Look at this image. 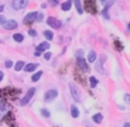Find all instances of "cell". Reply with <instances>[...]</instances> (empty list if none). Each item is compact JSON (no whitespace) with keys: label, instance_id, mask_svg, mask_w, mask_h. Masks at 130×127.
Wrapping results in <instances>:
<instances>
[{"label":"cell","instance_id":"obj_1","mask_svg":"<svg viewBox=\"0 0 130 127\" xmlns=\"http://www.w3.org/2000/svg\"><path fill=\"white\" fill-rule=\"evenodd\" d=\"M21 94L20 89H15V88H4L3 89V98H8V99L15 100L17 99V96Z\"/></svg>","mask_w":130,"mask_h":127},{"label":"cell","instance_id":"obj_2","mask_svg":"<svg viewBox=\"0 0 130 127\" xmlns=\"http://www.w3.org/2000/svg\"><path fill=\"white\" fill-rule=\"evenodd\" d=\"M83 7L86 12H89L90 14H97V4H96V0H84L83 1Z\"/></svg>","mask_w":130,"mask_h":127},{"label":"cell","instance_id":"obj_3","mask_svg":"<svg viewBox=\"0 0 130 127\" xmlns=\"http://www.w3.org/2000/svg\"><path fill=\"white\" fill-rule=\"evenodd\" d=\"M69 89H70L71 97L74 98V100H76V102H81V91H79V89L77 88L76 84H74L73 82L69 83Z\"/></svg>","mask_w":130,"mask_h":127},{"label":"cell","instance_id":"obj_4","mask_svg":"<svg viewBox=\"0 0 130 127\" xmlns=\"http://www.w3.org/2000/svg\"><path fill=\"white\" fill-rule=\"evenodd\" d=\"M4 120H5L6 124L9 127H19V125H17V122H16V119H15V116L12 111H9V112L5 116Z\"/></svg>","mask_w":130,"mask_h":127},{"label":"cell","instance_id":"obj_5","mask_svg":"<svg viewBox=\"0 0 130 127\" xmlns=\"http://www.w3.org/2000/svg\"><path fill=\"white\" fill-rule=\"evenodd\" d=\"M46 23L50 26V27L53 28V29H60V28L62 27V22L60 21V20L55 19L54 16H48L47 17Z\"/></svg>","mask_w":130,"mask_h":127},{"label":"cell","instance_id":"obj_6","mask_svg":"<svg viewBox=\"0 0 130 127\" xmlns=\"http://www.w3.org/2000/svg\"><path fill=\"white\" fill-rule=\"evenodd\" d=\"M29 0H13L12 1V7L15 10H20V9H24L28 6Z\"/></svg>","mask_w":130,"mask_h":127},{"label":"cell","instance_id":"obj_7","mask_svg":"<svg viewBox=\"0 0 130 127\" xmlns=\"http://www.w3.org/2000/svg\"><path fill=\"white\" fill-rule=\"evenodd\" d=\"M58 90L57 89H50V90H47L46 93L44 94V100L47 103L52 102L53 99H55V98L58 97Z\"/></svg>","mask_w":130,"mask_h":127},{"label":"cell","instance_id":"obj_8","mask_svg":"<svg viewBox=\"0 0 130 127\" xmlns=\"http://www.w3.org/2000/svg\"><path fill=\"white\" fill-rule=\"evenodd\" d=\"M38 14H39V13H37V12H30V13H28V14L25 15L24 20H23V23H24L25 26H31V23L37 20V16H38Z\"/></svg>","mask_w":130,"mask_h":127},{"label":"cell","instance_id":"obj_9","mask_svg":"<svg viewBox=\"0 0 130 127\" xmlns=\"http://www.w3.org/2000/svg\"><path fill=\"white\" fill-rule=\"evenodd\" d=\"M35 91H36V89L35 88H30L29 90H28V93L24 95V97L23 98H21V100H20V104L22 105V106H24V105H27L28 103L30 102V99L32 98V96L35 95Z\"/></svg>","mask_w":130,"mask_h":127},{"label":"cell","instance_id":"obj_10","mask_svg":"<svg viewBox=\"0 0 130 127\" xmlns=\"http://www.w3.org/2000/svg\"><path fill=\"white\" fill-rule=\"evenodd\" d=\"M74 80L76 81V82L81 83V84H83V86H85V84H86L85 75H84L82 72H79V71H75V72H74Z\"/></svg>","mask_w":130,"mask_h":127},{"label":"cell","instance_id":"obj_11","mask_svg":"<svg viewBox=\"0 0 130 127\" xmlns=\"http://www.w3.org/2000/svg\"><path fill=\"white\" fill-rule=\"evenodd\" d=\"M77 59V66L79 67V69H81L83 73H85V72H89V65L86 64V60L84 58H76Z\"/></svg>","mask_w":130,"mask_h":127},{"label":"cell","instance_id":"obj_12","mask_svg":"<svg viewBox=\"0 0 130 127\" xmlns=\"http://www.w3.org/2000/svg\"><path fill=\"white\" fill-rule=\"evenodd\" d=\"M8 112H9V109H8L7 104L5 102H0V120L4 119Z\"/></svg>","mask_w":130,"mask_h":127},{"label":"cell","instance_id":"obj_13","mask_svg":"<svg viewBox=\"0 0 130 127\" xmlns=\"http://www.w3.org/2000/svg\"><path fill=\"white\" fill-rule=\"evenodd\" d=\"M3 27L5 28L6 30H14L17 28V22L15 20H8V21H6V23Z\"/></svg>","mask_w":130,"mask_h":127},{"label":"cell","instance_id":"obj_14","mask_svg":"<svg viewBox=\"0 0 130 127\" xmlns=\"http://www.w3.org/2000/svg\"><path fill=\"white\" fill-rule=\"evenodd\" d=\"M113 3H114V0H110V1H108L107 4L105 5V8H104L103 10H101V15H104V17H105L106 20H108L109 19V15H108V9L110 8V6L113 5Z\"/></svg>","mask_w":130,"mask_h":127},{"label":"cell","instance_id":"obj_15","mask_svg":"<svg viewBox=\"0 0 130 127\" xmlns=\"http://www.w3.org/2000/svg\"><path fill=\"white\" fill-rule=\"evenodd\" d=\"M39 66V64H36V62H30V64H27L24 66V71L27 72V73H30V72H34L37 69V67Z\"/></svg>","mask_w":130,"mask_h":127},{"label":"cell","instance_id":"obj_16","mask_svg":"<svg viewBox=\"0 0 130 127\" xmlns=\"http://www.w3.org/2000/svg\"><path fill=\"white\" fill-rule=\"evenodd\" d=\"M50 43L48 42H42L39 45H37V51H39V52H44L46 51L47 49H50Z\"/></svg>","mask_w":130,"mask_h":127},{"label":"cell","instance_id":"obj_17","mask_svg":"<svg viewBox=\"0 0 130 127\" xmlns=\"http://www.w3.org/2000/svg\"><path fill=\"white\" fill-rule=\"evenodd\" d=\"M71 5H73V0H66L61 5V9L63 10V12H68V10H70Z\"/></svg>","mask_w":130,"mask_h":127},{"label":"cell","instance_id":"obj_18","mask_svg":"<svg viewBox=\"0 0 130 127\" xmlns=\"http://www.w3.org/2000/svg\"><path fill=\"white\" fill-rule=\"evenodd\" d=\"M70 115L73 118H78L79 117V110L76 105H71L70 106Z\"/></svg>","mask_w":130,"mask_h":127},{"label":"cell","instance_id":"obj_19","mask_svg":"<svg viewBox=\"0 0 130 127\" xmlns=\"http://www.w3.org/2000/svg\"><path fill=\"white\" fill-rule=\"evenodd\" d=\"M74 5L76 7V10L78 14H83V5H82V1L81 0H74Z\"/></svg>","mask_w":130,"mask_h":127},{"label":"cell","instance_id":"obj_20","mask_svg":"<svg viewBox=\"0 0 130 127\" xmlns=\"http://www.w3.org/2000/svg\"><path fill=\"white\" fill-rule=\"evenodd\" d=\"M96 59H97V52L93 51V50H91V51L89 52V54H88V61L92 64V62L96 61Z\"/></svg>","mask_w":130,"mask_h":127},{"label":"cell","instance_id":"obj_21","mask_svg":"<svg viewBox=\"0 0 130 127\" xmlns=\"http://www.w3.org/2000/svg\"><path fill=\"white\" fill-rule=\"evenodd\" d=\"M103 119H104V116L101 113H96V115L92 116V121L96 122V124H101Z\"/></svg>","mask_w":130,"mask_h":127},{"label":"cell","instance_id":"obj_22","mask_svg":"<svg viewBox=\"0 0 130 127\" xmlns=\"http://www.w3.org/2000/svg\"><path fill=\"white\" fill-rule=\"evenodd\" d=\"M43 35H44V37L47 39V41H52L53 39V31H51V30H44V32H43Z\"/></svg>","mask_w":130,"mask_h":127},{"label":"cell","instance_id":"obj_23","mask_svg":"<svg viewBox=\"0 0 130 127\" xmlns=\"http://www.w3.org/2000/svg\"><path fill=\"white\" fill-rule=\"evenodd\" d=\"M24 61H22V60H20V61H17L16 64H15V66H14V68H15V71L16 72H20L21 69H23L24 68Z\"/></svg>","mask_w":130,"mask_h":127},{"label":"cell","instance_id":"obj_24","mask_svg":"<svg viewBox=\"0 0 130 127\" xmlns=\"http://www.w3.org/2000/svg\"><path fill=\"white\" fill-rule=\"evenodd\" d=\"M13 39H14L15 42H17V43H21V42H23V39H24V36H23L22 34H20V32H17V34L13 35Z\"/></svg>","mask_w":130,"mask_h":127},{"label":"cell","instance_id":"obj_25","mask_svg":"<svg viewBox=\"0 0 130 127\" xmlns=\"http://www.w3.org/2000/svg\"><path fill=\"white\" fill-rule=\"evenodd\" d=\"M42 75H43V72L42 71L37 72V73H35L34 75L31 76V81H32V82H38V81H39V79L42 78Z\"/></svg>","mask_w":130,"mask_h":127},{"label":"cell","instance_id":"obj_26","mask_svg":"<svg viewBox=\"0 0 130 127\" xmlns=\"http://www.w3.org/2000/svg\"><path fill=\"white\" fill-rule=\"evenodd\" d=\"M89 81H90V87L91 88H96V87L98 86V83H99L98 79L94 78V76H91V78L89 79Z\"/></svg>","mask_w":130,"mask_h":127},{"label":"cell","instance_id":"obj_27","mask_svg":"<svg viewBox=\"0 0 130 127\" xmlns=\"http://www.w3.org/2000/svg\"><path fill=\"white\" fill-rule=\"evenodd\" d=\"M114 46H115V49L118 50V51H122V50H123V45H122V43H121L120 39H118V38L114 39Z\"/></svg>","mask_w":130,"mask_h":127},{"label":"cell","instance_id":"obj_28","mask_svg":"<svg viewBox=\"0 0 130 127\" xmlns=\"http://www.w3.org/2000/svg\"><path fill=\"white\" fill-rule=\"evenodd\" d=\"M40 113H42V116L44 118H50L51 117V113H50V111L47 110V109H40Z\"/></svg>","mask_w":130,"mask_h":127},{"label":"cell","instance_id":"obj_29","mask_svg":"<svg viewBox=\"0 0 130 127\" xmlns=\"http://www.w3.org/2000/svg\"><path fill=\"white\" fill-rule=\"evenodd\" d=\"M28 34H29V36H31V37H37L38 36V32H37L36 30H34V29H29L28 30Z\"/></svg>","mask_w":130,"mask_h":127},{"label":"cell","instance_id":"obj_30","mask_svg":"<svg viewBox=\"0 0 130 127\" xmlns=\"http://www.w3.org/2000/svg\"><path fill=\"white\" fill-rule=\"evenodd\" d=\"M83 54H84V51L82 49L76 50V58H83Z\"/></svg>","mask_w":130,"mask_h":127},{"label":"cell","instance_id":"obj_31","mask_svg":"<svg viewBox=\"0 0 130 127\" xmlns=\"http://www.w3.org/2000/svg\"><path fill=\"white\" fill-rule=\"evenodd\" d=\"M123 99H124V102L127 103V104H130V94H124Z\"/></svg>","mask_w":130,"mask_h":127},{"label":"cell","instance_id":"obj_32","mask_svg":"<svg viewBox=\"0 0 130 127\" xmlns=\"http://www.w3.org/2000/svg\"><path fill=\"white\" fill-rule=\"evenodd\" d=\"M5 66H6V68H12L13 67V61L12 60H6L5 61Z\"/></svg>","mask_w":130,"mask_h":127},{"label":"cell","instance_id":"obj_33","mask_svg":"<svg viewBox=\"0 0 130 127\" xmlns=\"http://www.w3.org/2000/svg\"><path fill=\"white\" fill-rule=\"evenodd\" d=\"M50 4L52 5V7H55L59 5V0H50Z\"/></svg>","mask_w":130,"mask_h":127},{"label":"cell","instance_id":"obj_34","mask_svg":"<svg viewBox=\"0 0 130 127\" xmlns=\"http://www.w3.org/2000/svg\"><path fill=\"white\" fill-rule=\"evenodd\" d=\"M6 23V19L4 15H0V26H4Z\"/></svg>","mask_w":130,"mask_h":127},{"label":"cell","instance_id":"obj_35","mask_svg":"<svg viewBox=\"0 0 130 127\" xmlns=\"http://www.w3.org/2000/svg\"><path fill=\"white\" fill-rule=\"evenodd\" d=\"M51 56H52V53H51V52H46V53L44 54V58H45V60H50V59H51Z\"/></svg>","mask_w":130,"mask_h":127},{"label":"cell","instance_id":"obj_36","mask_svg":"<svg viewBox=\"0 0 130 127\" xmlns=\"http://www.w3.org/2000/svg\"><path fill=\"white\" fill-rule=\"evenodd\" d=\"M43 19H44V15H43V14H38V16H37V20H36V21L40 22V21H43Z\"/></svg>","mask_w":130,"mask_h":127},{"label":"cell","instance_id":"obj_37","mask_svg":"<svg viewBox=\"0 0 130 127\" xmlns=\"http://www.w3.org/2000/svg\"><path fill=\"white\" fill-rule=\"evenodd\" d=\"M40 53H42V52H39V51H37V50H36V51H35V53H34V56L35 57H39Z\"/></svg>","mask_w":130,"mask_h":127},{"label":"cell","instance_id":"obj_38","mask_svg":"<svg viewBox=\"0 0 130 127\" xmlns=\"http://www.w3.org/2000/svg\"><path fill=\"white\" fill-rule=\"evenodd\" d=\"M4 80V72H1L0 71V82Z\"/></svg>","mask_w":130,"mask_h":127},{"label":"cell","instance_id":"obj_39","mask_svg":"<svg viewBox=\"0 0 130 127\" xmlns=\"http://www.w3.org/2000/svg\"><path fill=\"white\" fill-rule=\"evenodd\" d=\"M4 9H5V6H4V5H0V13L3 12Z\"/></svg>","mask_w":130,"mask_h":127},{"label":"cell","instance_id":"obj_40","mask_svg":"<svg viewBox=\"0 0 130 127\" xmlns=\"http://www.w3.org/2000/svg\"><path fill=\"white\" fill-rule=\"evenodd\" d=\"M123 127H130V122H125V124L123 125Z\"/></svg>","mask_w":130,"mask_h":127},{"label":"cell","instance_id":"obj_41","mask_svg":"<svg viewBox=\"0 0 130 127\" xmlns=\"http://www.w3.org/2000/svg\"><path fill=\"white\" fill-rule=\"evenodd\" d=\"M47 7V5H46V4H42V8H44V9H45V8H46Z\"/></svg>","mask_w":130,"mask_h":127},{"label":"cell","instance_id":"obj_42","mask_svg":"<svg viewBox=\"0 0 130 127\" xmlns=\"http://www.w3.org/2000/svg\"><path fill=\"white\" fill-rule=\"evenodd\" d=\"M127 29H128V31H129V32H130V22H129V23H128V26H127Z\"/></svg>","mask_w":130,"mask_h":127},{"label":"cell","instance_id":"obj_43","mask_svg":"<svg viewBox=\"0 0 130 127\" xmlns=\"http://www.w3.org/2000/svg\"><path fill=\"white\" fill-rule=\"evenodd\" d=\"M100 3H101V4H105V3H106V0H100Z\"/></svg>","mask_w":130,"mask_h":127}]
</instances>
